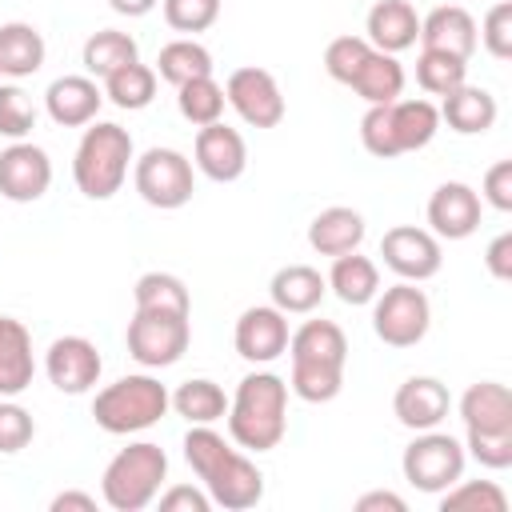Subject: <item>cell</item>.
<instances>
[{"label": "cell", "instance_id": "obj_24", "mask_svg": "<svg viewBox=\"0 0 512 512\" xmlns=\"http://www.w3.org/2000/svg\"><path fill=\"white\" fill-rule=\"evenodd\" d=\"M440 128V108L432 100H392L388 104V132H392V148L396 156L404 152H420L432 144Z\"/></svg>", "mask_w": 512, "mask_h": 512}, {"label": "cell", "instance_id": "obj_13", "mask_svg": "<svg viewBox=\"0 0 512 512\" xmlns=\"http://www.w3.org/2000/svg\"><path fill=\"white\" fill-rule=\"evenodd\" d=\"M380 256H384V264H388L400 280H412V284L432 280V276L440 272V264H444L440 240H436L428 228H416V224H396V228H388L384 240H380Z\"/></svg>", "mask_w": 512, "mask_h": 512}, {"label": "cell", "instance_id": "obj_45", "mask_svg": "<svg viewBox=\"0 0 512 512\" xmlns=\"http://www.w3.org/2000/svg\"><path fill=\"white\" fill-rule=\"evenodd\" d=\"M480 200H488L496 212H512V160H496V164L484 172Z\"/></svg>", "mask_w": 512, "mask_h": 512}, {"label": "cell", "instance_id": "obj_28", "mask_svg": "<svg viewBox=\"0 0 512 512\" xmlns=\"http://www.w3.org/2000/svg\"><path fill=\"white\" fill-rule=\"evenodd\" d=\"M324 280H328V288H332L344 304H352V308L372 304L376 292H380V268H376L368 256H360V248H356V252H344V256H332V272H328Z\"/></svg>", "mask_w": 512, "mask_h": 512}, {"label": "cell", "instance_id": "obj_10", "mask_svg": "<svg viewBox=\"0 0 512 512\" xmlns=\"http://www.w3.org/2000/svg\"><path fill=\"white\" fill-rule=\"evenodd\" d=\"M128 356L140 368H168L188 352L192 324L184 312H140L128 320Z\"/></svg>", "mask_w": 512, "mask_h": 512}, {"label": "cell", "instance_id": "obj_46", "mask_svg": "<svg viewBox=\"0 0 512 512\" xmlns=\"http://www.w3.org/2000/svg\"><path fill=\"white\" fill-rule=\"evenodd\" d=\"M156 500H160L164 512H208V508H212L208 492H204V488H192V484H172V488L160 492Z\"/></svg>", "mask_w": 512, "mask_h": 512}, {"label": "cell", "instance_id": "obj_26", "mask_svg": "<svg viewBox=\"0 0 512 512\" xmlns=\"http://www.w3.org/2000/svg\"><path fill=\"white\" fill-rule=\"evenodd\" d=\"M308 244L320 252V256H344V252H356L364 244V216L356 208H344V204H332L324 212L312 216L308 224Z\"/></svg>", "mask_w": 512, "mask_h": 512}, {"label": "cell", "instance_id": "obj_9", "mask_svg": "<svg viewBox=\"0 0 512 512\" xmlns=\"http://www.w3.org/2000/svg\"><path fill=\"white\" fill-rule=\"evenodd\" d=\"M432 324V304L424 296V288H416L412 280H400L384 292H376L372 300V332L388 344V348H412L428 336Z\"/></svg>", "mask_w": 512, "mask_h": 512}, {"label": "cell", "instance_id": "obj_15", "mask_svg": "<svg viewBox=\"0 0 512 512\" xmlns=\"http://www.w3.org/2000/svg\"><path fill=\"white\" fill-rule=\"evenodd\" d=\"M288 316L276 308V304H256V308H244L240 320H236V352L248 360V364H272L288 352Z\"/></svg>", "mask_w": 512, "mask_h": 512}, {"label": "cell", "instance_id": "obj_33", "mask_svg": "<svg viewBox=\"0 0 512 512\" xmlns=\"http://www.w3.org/2000/svg\"><path fill=\"white\" fill-rule=\"evenodd\" d=\"M168 400H172L176 416H184L188 424H216V420L228 412V396H224V388H220L216 380H204V376L184 380Z\"/></svg>", "mask_w": 512, "mask_h": 512}, {"label": "cell", "instance_id": "obj_49", "mask_svg": "<svg viewBox=\"0 0 512 512\" xmlns=\"http://www.w3.org/2000/svg\"><path fill=\"white\" fill-rule=\"evenodd\" d=\"M68 508L96 512V496H88V492H60V496H52V512H68Z\"/></svg>", "mask_w": 512, "mask_h": 512}, {"label": "cell", "instance_id": "obj_6", "mask_svg": "<svg viewBox=\"0 0 512 512\" xmlns=\"http://www.w3.org/2000/svg\"><path fill=\"white\" fill-rule=\"evenodd\" d=\"M168 408H172L168 388L156 376L136 372V376H120L116 384H108V388L96 392L92 420L108 436H132V432H144V428L160 424V416Z\"/></svg>", "mask_w": 512, "mask_h": 512}, {"label": "cell", "instance_id": "obj_23", "mask_svg": "<svg viewBox=\"0 0 512 512\" xmlns=\"http://www.w3.org/2000/svg\"><path fill=\"white\" fill-rule=\"evenodd\" d=\"M36 376L32 332L16 316H0V396H20Z\"/></svg>", "mask_w": 512, "mask_h": 512}, {"label": "cell", "instance_id": "obj_2", "mask_svg": "<svg viewBox=\"0 0 512 512\" xmlns=\"http://www.w3.org/2000/svg\"><path fill=\"white\" fill-rule=\"evenodd\" d=\"M292 352V376L288 388L308 404H328L344 388V360H348V336L336 320H304L288 336Z\"/></svg>", "mask_w": 512, "mask_h": 512}, {"label": "cell", "instance_id": "obj_14", "mask_svg": "<svg viewBox=\"0 0 512 512\" xmlns=\"http://www.w3.org/2000/svg\"><path fill=\"white\" fill-rule=\"evenodd\" d=\"M52 184V160L32 140H12L0 152V196L12 204H32Z\"/></svg>", "mask_w": 512, "mask_h": 512}, {"label": "cell", "instance_id": "obj_29", "mask_svg": "<svg viewBox=\"0 0 512 512\" xmlns=\"http://www.w3.org/2000/svg\"><path fill=\"white\" fill-rule=\"evenodd\" d=\"M44 36L24 24V20H8L0 24V76H12V80H24L32 72H40L44 64Z\"/></svg>", "mask_w": 512, "mask_h": 512}, {"label": "cell", "instance_id": "obj_38", "mask_svg": "<svg viewBox=\"0 0 512 512\" xmlns=\"http://www.w3.org/2000/svg\"><path fill=\"white\" fill-rule=\"evenodd\" d=\"M464 508H476V512H504L508 508V496L496 480H456L452 488L440 492V512H464Z\"/></svg>", "mask_w": 512, "mask_h": 512}, {"label": "cell", "instance_id": "obj_27", "mask_svg": "<svg viewBox=\"0 0 512 512\" xmlns=\"http://www.w3.org/2000/svg\"><path fill=\"white\" fill-rule=\"evenodd\" d=\"M496 96L488 92V88H476V84H460V88H452L448 96H444V104H440V120L452 128V132H460V136H480V132H488L492 124H496Z\"/></svg>", "mask_w": 512, "mask_h": 512}, {"label": "cell", "instance_id": "obj_41", "mask_svg": "<svg viewBox=\"0 0 512 512\" xmlns=\"http://www.w3.org/2000/svg\"><path fill=\"white\" fill-rule=\"evenodd\" d=\"M36 436V420L24 404H16V396H0V452L12 456L20 448H28Z\"/></svg>", "mask_w": 512, "mask_h": 512}, {"label": "cell", "instance_id": "obj_44", "mask_svg": "<svg viewBox=\"0 0 512 512\" xmlns=\"http://www.w3.org/2000/svg\"><path fill=\"white\" fill-rule=\"evenodd\" d=\"M464 452L484 468L512 464V432H464Z\"/></svg>", "mask_w": 512, "mask_h": 512}, {"label": "cell", "instance_id": "obj_43", "mask_svg": "<svg viewBox=\"0 0 512 512\" xmlns=\"http://www.w3.org/2000/svg\"><path fill=\"white\" fill-rule=\"evenodd\" d=\"M220 16V0H164V20L176 32H204Z\"/></svg>", "mask_w": 512, "mask_h": 512}, {"label": "cell", "instance_id": "obj_8", "mask_svg": "<svg viewBox=\"0 0 512 512\" xmlns=\"http://www.w3.org/2000/svg\"><path fill=\"white\" fill-rule=\"evenodd\" d=\"M132 184H136L140 200L160 208V212L184 208L196 192L192 160L176 148H148L144 156L132 160Z\"/></svg>", "mask_w": 512, "mask_h": 512}, {"label": "cell", "instance_id": "obj_21", "mask_svg": "<svg viewBox=\"0 0 512 512\" xmlns=\"http://www.w3.org/2000/svg\"><path fill=\"white\" fill-rule=\"evenodd\" d=\"M420 44L432 52H448L468 60L476 52V20L460 4H440L420 20Z\"/></svg>", "mask_w": 512, "mask_h": 512}, {"label": "cell", "instance_id": "obj_17", "mask_svg": "<svg viewBox=\"0 0 512 512\" xmlns=\"http://www.w3.org/2000/svg\"><path fill=\"white\" fill-rule=\"evenodd\" d=\"M192 156H196V168L216 180V184H232L244 176L248 168V144L236 128H228L224 120L216 124H204L196 132V144H192Z\"/></svg>", "mask_w": 512, "mask_h": 512}, {"label": "cell", "instance_id": "obj_1", "mask_svg": "<svg viewBox=\"0 0 512 512\" xmlns=\"http://www.w3.org/2000/svg\"><path fill=\"white\" fill-rule=\"evenodd\" d=\"M184 460L196 472V480L204 484L208 500L228 508V512H244L256 508L264 496V472L236 452L212 424H192L184 436Z\"/></svg>", "mask_w": 512, "mask_h": 512}, {"label": "cell", "instance_id": "obj_32", "mask_svg": "<svg viewBox=\"0 0 512 512\" xmlns=\"http://www.w3.org/2000/svg\"><path fill=\"white\" fill-rule=\"evenodd\" d=\"M156 76L168 80L172 88L196 80V76H212V52L192 40V36H180V40H168L156 56Z\"/></svg>", "mask_w": 512, "mask_h": 512}, {"label": "cell", "instance_id": "obj_31", "mask_svg": "<svg viewBox=\"0 0 512 512\" xmlns=\"http://www.w3.org/2000/svg\"><path fill=\"white\" fill-rule=\"evenodd\" d=\"M80 60H84V72H88L92 80H104V76H112L116 68L140 60V48H136V40H132L128 32H120V28H100V32H92V36L84 40Z\"/></svg>", "mask_w": 512, "mask_h": 512}, {"label": "cell", "instance_id": "obj_30", "mask_svg": "<svg viewBox=\"0 0 512 512\" xmlns=\"http://www.w3.org/2000/svg\"><path fill=\"white\" fill-rule=\"evenodd\" d=\"M348 88H352L364 104H392V100H400V92H404V68H400V60H396L392 52H376V48H372Z\"/></svg>", "mask_w": 512, "mask_h": 512}, {"label": "cell", "instance_id": "obj_50", "mask_svg": "<svg viewBox=\"0 0 512 512\" xmlns=\"http://www.w3.org/2000/svg\"><path fill=\"white\" fill-rule=\"evenodd\" d=\"M156 4L160 0H108V8L120 12V16H148Z\"/></svg>", "mask_w": 512, "mask_h": 512}, {"label": "cell", "instance_id": "obj_25", "mask_svg": "<svg viewBox=\"0 0 512 512\" xmlns=\"http://www.w3.org/2000/svg\"><path fill=\"white\" fill-rule=\"evenodd\" d=\"M324 292H328V280L312 264H284L268 284V296L284 316H304L320 308Z\"/></svg>", "mask_w": 512, "mask_h": 512}, {"label": "cell", "instance_id": "obj_40", "mask_svg": "<svg viewBox=\"0 0 512 512\" xmlns=\"http://www.w3.org/2000/svg\"><path fill=\"white\" fill-rule=\"evenodd\" d=\"M372 44L364 36H336L328 40L324 48V72L336 80V84H352V76L360 72V64L368 60Z\"/></svg>", "mask_w": 512, "mask_h": 512}, {"label": "cell", "instance_id": "obj_48", "mask_svg": "<svg viewBox=\"0 0 512 512\" xmlns=\"http://www.w3.org/2000/svg\"><path fill=\"white\" fill-rule=\"evenodd\" d=\"M376 508H388V512H404L408 504H404V496H396V492H364V496L356 500V512H376Z\"/></svg>", "mask_w": 512, "mask_h": 512}, {"label": "cell", "instance_id": "obj_37", "mask_svg": "<svg viewBox=\"0 0 512 512\" xmlns=\"http://www.w3.org/2000/svg\"><path fill=\"white\" fill-rule=\"evenodd\" d=\"M416 84L428 96H448L452 88L468 84V60L448 56V52H432V48H420V56H416Z\"/></svg>", "mask_w": 512, "mask_h": 512}, {"label": "cell", "instance_id": "obj_18", "mask_svg": "<svg viewBox=\"0 0 512 512\" xmlns=\"http://www.w3.org/2000/svg\"><path fill=\"white\" fill-rule=\"evenodd\" d=\"M448 408H452V392H448V384L436 380V376H408V380L396 388V396H392L396 420H400L404 428H412V432L440 428L444 416H448Z\"/></svg>", "mask_w": 512, "mask_h": 512}, {"label": "cell", "instance_id": "obj_47", "mask_svg": "<svg viewBox=\"0 0 512 512\" xmlns=\"http://www.w3.org/2000/svg\"><path fill=\"white\" fill-rule=\"evenodd\" d=\"M484 268H488L496 280H512V232H500V236L488 244Z\"/></svg>", "mask_w": 512, "mask_h": 512}, {"label": "cell", "instance_id": "obj_3", "mask_svg": "<svg viewBox=\"0 0 512 512\" xmlns=\"http://www.w3.org/2000/svg\"><path fill=\"white\" fill-rule=\"evenodd\" d=\"M224 416L232 444L244 452H272L288 432V380L276 372H248Z\"/></svg>", "mask_w": 512, "mask_h": 512}, {"label": "cell", "instance_id": "obj_4", "mask_svg": "<svg viewBox=\"0 0 512 512\" xmlns=\"http://www.w3.org/2000/svg\"><path fill=\"white\" fill-rule=\"evenodd\" d=\"M132 136L128 128L112 124V120H92L76 144L72 156V180L88 200H112L120 192V184L128 180V164H132Z\"/></svg>", "mask_w": 512, "mask_h": 512}, {"label": "cell", "instance_id": "obj_20", "mask_svg": "<svg viewBox=\"0 0 512 512\" xmlns=\"http://www.w3.org/2000/svg\"><path fill=\"white\" fill-rule=\"evenodd\" d=\"M364 40L376 48V52H404L420 40V16L408 0H376L368 8V20H364Z\"/></svg>", "mask_w": 512, "mask_h": 512}, {"label": "cell", "instance_id": "obj_22", "mask_svg": "<svg viewBox=\"0 0 512 512\" xmlns=\"http://www.w3.org/2000/svg\"><path fill=\"white\" fill-rule=\"evenodd\" d=\"M460 420L464 432H512V392L500 380L468 384L460 396Z\"/></svg>", "mask_w": 512, "mask_h": 512}, {"label": "cell", "instance_id": "obj_42", "mask_svg": "<svg viewBox=\"0 0 512 512\" xmlns=\"http://www.w3.org/2000/svg\"><path fill=\"white\" fill-rule=\"evenodd\" d=\"M476 44H484L496 60L512 56V0H496L484 16V24L476 28Z\"/></svg>", "mask_w": 512, "mask_h": 512}, {"label": "cell", "instance_id": "obj_7", "mask_svg": "<svg viewBox=\"0 0 512 512\" xmlns=\"http://www.w3.org/2000/svg\"><path fill=\"white\" fill-rule=\"evenodd\" d=\"M464 460H468V452L452 432L428 428V432H416V440L404 448L400 468H404V480L416 492L440 496L444 488H452L464 476Z\"/></svg>", "mask_w": 512, "mask_h": 512}, {"label": "cell", "instance_id": "obj_35", "mask_svg": "<svg viewBox=\"0 0 512 512\" xmlns=\"http://www.w3.org/2000/svg\"><path fill=\"white\" fill-rule=\"evenodd\" d=\"M132 300L140 312H184L188 316V308H192L184 280L172 272H144L132 288Z\"/></svg>", "mask_w": 512, "mask_h": 512}, {"label": "cell", "instance_id": "obj_36", "mask_svg": "<svg viewBox=\"0 0 512 512\" xmlns=\"http://www.w3.org/2000/svg\"><path fill=\"white\" fill-rule=\"evenodd\" d=\"M224 88L212 80V76H196V80H188V84H180L176 88V108H180V116L188 120V124H196V128H204V124H216L220 116H224Z\"/></svg>", "mask_w": 512, "mask_h": 512}, {"label": "cell", "instance_id": "obj_16", "mask_svg": "<svg viewBox=\"0 0 512 512\" xmlns=\"http://www.w3.org/2000/svg\"><path fill=\"white\" fill-rule=\"evenodd\" d=\"M428 232L436 240H468L480 228V192L464 180H448L428 196Z\"/></svg>", "mask_w": 512, "mask_h": 512}, {"label": "cell", "instance_id": "obj_19", "mask_svg": "<svg viewBox=\"0 0 512 512\" xmlns=\"http://www.w3.org/2000/svg\"><path fill=\"white\" fill-rule=\"evenodd\" d=\"M104 104V88L92 80V76H60L48 84L44 92V108L52 116V124L60 128H84L96 120Z\"/></svg>", "mask_w": 512, "mask_h": 512}, {"label": "cell", "instance_id": "obj_5", "mask_svg": "<svg viewBox=\"0 0 512 512\" xmlns=\"http://www.w3.org/2000/svg\"><path fill=\"white\" fill-rule=\"evenodd\" d=\"M168 480V456L152 440H136L120 448L104 476H100V496L112 512H140L160 496V484Z\"/></svg>", "mask_w": 512, "mask_h": 512}, {"label": "cell", "instance_id": "obj_11", "mask_svg": "<svg viewBox=\"0 0 512 512\" xmlns=\"http://www.w3.org/2000/svg\"><path fill=\"white\" fill-rule=\"evenodd\" d=\"M224 100L236 108V116L248 128H276L284 120V92L268 68L256 64L236 68L224 84Z\"/></svg>", "mask_w": 512, "mask_h": 512}, {"label": "cell", "instance_id": "obj_12", "mask_svg": "<svg viewBox=\"0 0 512 512\" xmlns=\"http://www.w3.org/2000/svg\"><path fill=\"white\" fill-rule=\"evenodd\" d=\"M44 372H48L56 392L84 396L88 388H96V380L104 372V360H100V348L88 336H56L44 352Z\"/></svg>", "mask_w": 512, "mask_h": 512}, {"label": "cell", "instance_id": "obj_39", "mask_svg": "<svg viewBox=\"0 0 512 512\" xmlns=\"http://www.w3.org/2000/svg\"><path fill=\"white\" fill-rule=\"evenodd\" d=\"M36 128V104L20 84H0V136L28 140Z\"/></svg>", "mask_w": 512, "mask_h": 512}, {"label": "cell", "instance_id": "obj_34", "mask_svg": "<svg viewBox=\"0 0 512 512\" xmlns=\"http://www.w3.org/2000/svg\"><path fill=\"white\" fill-rule=\"evenodd\" d=\"M104 96H108L116 108H124V112L148 108L152 96H156V68H148V64H140V60L116 68L112 76H104Z\"/></svg>", "mask_w": 512, "mask_h": 512}]
</instances>
